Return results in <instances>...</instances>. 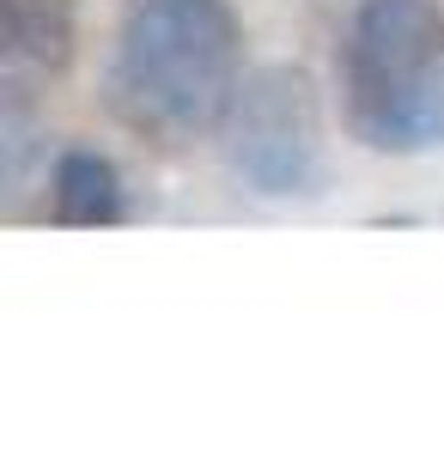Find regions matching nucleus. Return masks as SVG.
Instances as JSON below:
<instances>
[{
	"label": "nucleus",
	"instance_id": "nucleus-1",
	"mask_svg": "<svg viewBox=\"0 0 444 456\" xmlns=\"http://www.w3.org/2000/svg\"><path fill=\"white\" fill-rule=\"evenodd\" d=\"M243 86V25L232 0H135L116 25L103 104L152 146L219 134Z\"/></svg>",
	"mask_w": 444,
	"mask_h": 456
},
{
	"label": "nucleus",
	"instance_id": "nucleus-2",
	"mask_svg": "<svg viewBox=\"0 0 444 456\" xmlns=\"http://www.w3.org/2000/svg\"><path fill=\"white\" fill-rule=\"evenodd\" d=\"M341 122L383 159L444 146V6L439 0H359L341 37Z\"/></svg>",
	"mask_w": 444,
	"mask_h": 456
},
{
	"label": "nucleus",
	"instance_id": "nucleus-3",
	"mask_svg": "<svg viewBox=\"0 0 444 456\" xmlns=\"http://www.w3.org/2000/svg\"><path fill=\"white\" fill-rule=\"evenodd\" d=\"M219 159L256 201H310L329 183L323 92L305 68L268 61L243 73L238 98L219 122Z\"/></svg>",
	"mask_w": 444,
	"mask_h": 456
},
{
	"label": "nucleus",
	"instance_id": "nucleus-4",
	"mask_svg": "<svg viewBox=\"0 0 444 456\" xmlns=\"http://www.w3.org/2000/svg\"><path fill=\"white\" fill-rule=\"evenodd\" d=\"M0 55H6V73L62 79L79 55L73 0H0Z\"/></svg>",
	"mask_w": 444,
	"mask_h": 456
},
{
	"label": "nucleus",
	"instance_id": "nucleus-5",
	"mask_svg": "<svg viewBox=\"0 0 444 456\" xmlns=\"http://www.w3.org/2000/svg\"><path fill=\"white\" fill-rule=\"evenodd\" d=\"M122 213H128V189L116 159H103L98 146H68L49 171V219L68 232H98L116 225Z\"/></svg>",
	"mask_w": 444,
	"mask_h": 456
}]
</instances>
